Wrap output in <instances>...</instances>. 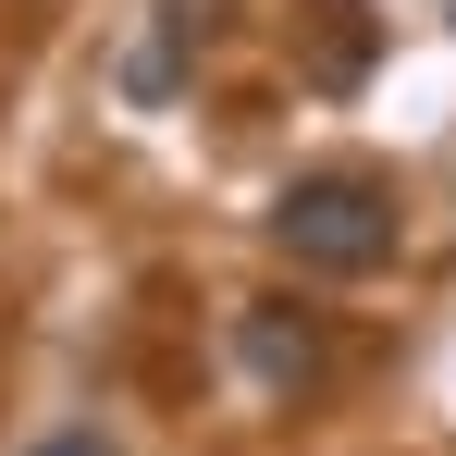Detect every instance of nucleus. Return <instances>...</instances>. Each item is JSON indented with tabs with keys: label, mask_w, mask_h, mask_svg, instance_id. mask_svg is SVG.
Masks as SVG:
<instances>
[{
	"label": "nucleus",
	"mask_w": 456,
	"mask_h": 456,
	"mask_svg": "<svg viewBox=\"0 0 456 456\" xmlns=\"http://www.w3.org/2000/svg\"><path fill=\"white\" fill-rule=\"evenodd\" d=\"M333 25H321V86H346L358 62H370V25H358V0H321Z\"/></svg>",
	"instance_id": "obj_3"
},
{
	"label": "nucleus",
	"mask_w": 456,
	"mask_h": 456,
	"mask_svg": "<svg viewBox=\"0 0 456 456\" xmlns=\"http://www.w3.org/2000/svg\"><path fill=\"white\" fill-rule=\"evenodd\" d=\"M37 456H111V444H99V432H50Z\"/></svg>",
	"instance_id": "obj_4"
},
{
	"label": "nucleus",
	"mask_w": 456,
	"mask_h": 456,
	"mask_svg": "<svg viewBox=\"0 0 456 456\" xmlns=\"http://www.w3.org/2000/svg\"><path fill=\"white\" fill-rule=\"evenodd\" d=\"M272 247L297 272H382L395 259V185L382 173H297L272 198Z\"/></svg>",
	"instance_id": "obj_1"
},
{
	"label": "nucleus",
	"mask_w": 456,
	"mask_h": 456,
	"mask_svg": "<svg viewBox=\"0 0 456 456\" xmlns=\"http://www.w3.org/2000/svg\"><path fill=\"white\" fill-rule=\"evenodd\" d=\"M234 346H247V370L272 382V395H308V382H321V333H308L297 308H247Z\"/></svg>",
	"instance_id": "obj_2"
}]
</instances>
